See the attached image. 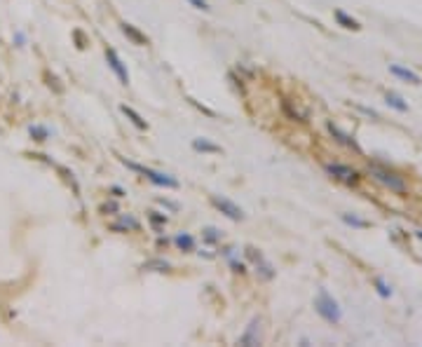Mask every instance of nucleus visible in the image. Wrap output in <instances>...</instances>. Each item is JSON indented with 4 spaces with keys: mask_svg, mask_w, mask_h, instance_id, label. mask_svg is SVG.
Here are the masks:
<instances>
[{
    "mask_svg": "<svg viewBox=\"0 0 422 347\" xmlns=\"http://www.w3.org/2000/svg\"><path fill=\"white\" fill-rule=\"evenodd\" d=\"M120 162L127 167V169H131V171H136V174H141L146 181H150L153 185H157V188H167V190H176L178 185V181L171 174H164V171H157V169H153V167H143V164H136V162H131V160H127V157H120Z\"/></svg>",
    "mask_w": 422,
    "mask_h": 347,
    "instance_id": "obj_1",
    "label": "nucleus"
},
{
    "mask_svg": "<svg viewBox=\"0 0 422 347\" xmlns=\"http://www.w3.org/2000/svg\"><path fill=\"white\" fill-rule=\"evenodd\" d=\"M368 174L378 181L380 185H385L387 190L392 192H399V195H406L408 185H406V178L401 174H396L394 169L389 167H382V164H368Z\"/></svg>",
    "mask_w": 422,
    "mask_h": 347,
    "instance_id": "obj_2",
    "label": "nucleus"
},
{
    "mask_svg": "<svg viewBox=\"0 0 422 347\" xmlns=\"http://www.w3.org/2000/svg\"><path fill=\"white\" fill-rule=\"evenodd\" d=\"M314 310H317V314H319V317L326 321V324H333V326H338V324L342 321L340 305H338V300H335L333 296L326 291V289H319L317 298H314Z\"/></svg>",
    "mask_w": 422,
    "mask_h": 347,
    "instance_id": "obj_3",
    "label": "nucleus"
},
{
    "mask_svg": "<svg viewBox=\"0 0 422 347\" xmlns=\"http://www.w3.org/2000/svg\"><path fill=\"white\" fill-rule=\"evenodd\" d=\"M324 169H326V174L331 178H335V181H340V183H345V185H357L361 178H364L359 169H354V167L342 164V162H328Z\"/></svg>",
    "mask_w": 422,
    "mask_h": 347,
    "instance_id": "obj_4",
    "label": "nucleus"
},
{
    "mask_svg": "<svg viewBox=\"0 0 422 347\" xmlns=\"http://www.w3.org/2000/svg\"><path fill=\"white\" fill-rule=\"evenodd\" d=\"M106 63H108V68L115 73V78L120 80V85H129V71H127V66H124V61L120 59V54H117L113 47H106Z\"/></svg>",
    "mask_w": 422,
    "mask_h": 347,
    "instance_id": "obj_5",
    "label": "nucleus"
},
{
    "mask_svg": "<svg viewBox=\"0 0 422 347\" xmlns=\"http://www.w3.org/2000/svg\"><path fill=\"white\" fill-rule=\"evenodd\" d=\"M211 204L216 206L225 218H230V221H244V211H242V206H237L232 199L221 197V195H211Z\"/></svg>",
    "mask_w": 422,
    "mask_h": 347,
    "instance_id": "obj_6",
    "label": "nucleus"
},
{
    "mask_svg": "<svg viewBox=\"0 0 422 347\" xmlns=\"http://www.w3.org/2000/svg\"><path fill=\"white\" fill-rule=\"evenodd\" d=\"M237 345H244V347L260 345V319H251V324L246 326V331L239 335Z\"/></svg>",
    "mask_w": 422,
    "mask_h": 347,
    "instance_id": "obj_7",
    "label": "nucleus"
},
{
    "mask_svg": "<svg viewBox=\"0 0 422 347\" xmlns=\"http://www.w3.org/2000/svg\"><path fill=\"white\" fill-rule=\"evenodd\" d=\"M326 129H328V134H331L335 141L340 143V146H345V148H352V150H357V153H359V143L354 141L352 134L342 131L340 127H338V124H333V122H326Z\"/></svg>",
    "mask_w": 422,
    "mask_h": 347,
    "instance_id": "obj_8",
    "label": "nucleus"
},
{
    "mask_svg": "<svg viewBox=\"0 0 422 347\" xmlns=\"http://www.w3.org/2000/svg\"><path fill=\"white\" fill-rule=\"evenodd\" d=\"M120 31H122V35L127 38V40H131L134 45H138V47H146L148 45V35L141 33L134 24H129V21H122L120 24Z\"/></svg>",
    "mask_w": 422,
    "mask_h": 347,
    "instance_id": "obj_9",
    "label": "nucleus"
},
{
    "mask_svg": "<svg viewBox=\"0 0 422 347\" xmlns=\"http://www.w3.org/2000/svg\"><path fill=\"white\" fill-rule=\"evenodd\" d=\"M108 230L110 232H136V230H141V223H138L134 216H120V221H115V223H110L108 225Z\"/></svg>",
    "mask_w": 422,
    "mask_h": 347,
    "instance_id": "obj_10",
    "label": "nucleus"
},
{
    "mask_svg": "<svg viewBox=\"0 0 422 347\" xmlns=\"http://www.w3.org/2000/svg\"><path fill=\"white\" fill-rule=\"evenodd\" d=\"M282 110H284V115L289 117V120H293V122H303L305 124L307 120H310V115H307V110H300L298 106H293L291 101H282Z\"/></svg>",
    "mask_w": 422,
    "mask_h": 347,
    "instance_id": "obj_11",
    "label": "nucleus"
},
{
    "mask_svg": "<svg viewBox=\"0 0 422 347\" xmlns=\"http://www.w3.org/2000/svg\"><path fill=\"white\" fill-rule=\"evenodd\" d=\"M253 267H256V274H258L260 279H265V282L274 279V274H277V270L272 267L270 260H265V256H260V258L253 260Z\"/></svg>",
    "mask_w": 422,
    "mask_h": 347,
    "instance_id": "obj_12",
    "label": "nucleus"
},
{
    "mask_svg": "<svg viewBox=\"0 0 422 347\" xmlns=\"http://www.w3.org/2000/svg\"><path fill=\"white\" fill-rule=\"evenodd\" d=\"M192 150H197V153H209V155H218V153H223V148L218 146V143L209 141V138H192Z\"/></svg>",
    "mask_w": 422,
    "mask_h": 347,
    "instance_id": "obj_13",
    "label": "nucleus"
},
{
    "mask_svg": "<svg viewBox=\"0 0 422 347\" xmlns=\"http://www.w3.org/2000/svg\"><path fill=\"white\" fill-rule=\"evenodd\" d=\"M174 244H176V249H178V251L190 253V251H195V246H197V242H195V237H192L190 232H178L176 237H174Z\"/></svg>",
    "mask_w": 422,
    "mask_h": 347,
    "instance_id": "obj_14",
    "label": "nucleus"
},
{
    "mask_svg": "<svg viewBox=\"0 0 422 347\" xmlns=\"http://www.w3.org/2000/svg\"><path fill=\"white\" fill-rule=\"evenodd\" d=\"M389 73L392 75H396V78H401V80H406V82H410V85H420V75L417 73H413L410 68H403V66H399V63H392L389 66Z\"/></svg>",
    "mask_w": 422,
    "mask_h": 347,
    "instance_id": "obj_15",
    "label": "nucleus"
},
{
    "mask_svg": "<svg viewBox=\"0 0 422 347\" xmlns=\"http://www.w3.org/2000/svg\"><path fill=\"white\" fill-rule=\"evenodd\" d=\"M335 21H338V26H342V28H347V31H359L361 28V24L354 17H349L345 10H335Z\"/></svg>",
    "mask_w": 422,
    "mask_h": 347,
    "instance_id": "obj_16",
    "label": "nucleus"
},
{
    "mask_svg": "<svg viewBox=\"0 0 422 347\" xmlns=\"http://www.w3.org/2000/svg\"><path fill=\"white\" fill-rule=\"evenodd\" d=\"M120 110H122L124 115L129 117V122L134 124V127H136V129H141V131H146L148 129V122H146V120H143L141 115H138L136 110L131 108V106H127V103H122V106H120Z\"/></svg>",
    "mask_w": 422,
    "mask_h": 347,
    "instance_id": "obj_17",
    "label": "nucleus"
},
{
    "mask_svg": "<svg viewBox=\"0 0 422 347\" xmlns=\"http://www.w3.org/2000/svg\"><path fill=\"white\" fill-rule=\"evenodd\" d=\"M143 270H148V272H169L171 270V263L164 258H150L143 263Z\"/></svg>",
    "mask_w": 422,
    "mask_h": 347,
    "instance_id": "obj_18",
    "label": "nucleus"
},
{
    "mask_svg": "<svg viewBox=\"0 0 422 347\" xmlns=\"http://www.w3.org/2000/svg\"><path fill=\"white\" fill-rule=\"evenodd\" d=\"M28 136L33 138L35 143H45L52 136V131H49V127H45V124H31V127H28Z\"/></svg>",
    "mask_w": 422,
    "mask_h": 347,
    "instance_id": "obj_19",
    "label": "nucleus"
},
{
    "mask_svg": "<svg viewBox=\"0 0 422 347\" xmlns=\"http://www.w3.org/2000/svg\"><path fill=\"white\" fill-rule=\"evenodd\" d=\"M340 221L349 228H359V230H368L371 228V221H364V218L354 216V214H340Z\"/></svg>",
    "mask_w": 422,
    "mask_h": 347,
    "instance_id": "obj_20",
    "label": "nucleus"
},
{
    "mask_svg": "<svg viewBox=\"0 0 422 347\" xmlns=\"http://www.w3.org/2000/svg\"><path fill=\"white\" fill-rule=\"evenodd\" d=\"M385 103H387L389 108L399 110V113H408V103L403 101L399 94H394V92H387V96H385Z\"/></svg>",
    "mask_w": 422,
    "mask_h": 347,
    "instance_id": "obj_21",
    "label": "nucleus"
},
{
    "mask_svg": "<svg viewBox=\"0 0 422 347\" xmlns=\"http://www.w3.org/2000/svg\"><path fill=\"white\" fill-rule=\"evenodd\" d=\"M373 286H375V291H378L380 298H389V296H392V286H389L382 277H373Z\"/></svg>",
    "mask_w": 422,
    "mask_h": 347,
    "instance_id": "obj_22",
    "label": "nucleus"
},
{
    "mask_svg": "<svg viewBox=\"0 0 422 347\" xmlns=\"http://www.w3.org/2000/svg\"><path fill=\"white\" fill-rule=\"evenodd\" d=\"M202 239H204L206 244H216V242H221V230L214 228V225H206L204 230H202Z\"/></svg>",
    "mask_w": 422,
    "mask_h": 347,
    "instance_id": "obj_23",
    "label": "nucleus"
},
{
    "mask_svg": "<svg viewBox=\"0 0 422 347\" xmlns=\"http://www.w3.org/2000/svg\"><path fill=\"white\" fill-rule=\"evenodd\" d=\"M148 221L155 225V228H164V225L169 223V218L164 216V214H160V211H148Z\"/></svg>",
    "mask_w": 422,
    "mask_h": 347,
    "instance_id": "obj_24",
    "label": "nucleus"
},
{
    "mask_svg": "<svg viewBox=\"0 0 422 347\" xmlns=\"http://www.w3.org/2000/svg\"><path fill=\"white\" fill-rule=\"evenodd\" d=\"M188 5H192L195 10H202V12H211V5L206 0H188Z\"/></svg>",
    "mask_w": 422,
    "mask_h": 347,
    "instance_id": "obj_25",
    "label": "nucleus"
},
{
    "mask_svg": "<svg viewBox=\"0 0 422 347\" xmlns=\"http://www.w3.org/2000/svg\"><path fill=\"white\" fill-rule=\"evenodd\" d=\"M230 267H232V272H237V274L246 272V265L242 263V260H237V258H230Z\"/></svg>",
    "mask_w": 422,
    "mask_h": 347,
    "instance_id": "obj_26",
    "label": "nucleus"
},
{
    "mask_svg": "<svg viewBox=\"0 0 422 347\" xmlns=\"http://www.w3.org/2000/svg\"><path fill=\"white\" fill-rule=\"evenodd\" d=\"M14 45H17V47H24V45H26V35L21 33V31L14 33Z\"/></svg>",
    "mask_w": 422,
    "mask_h": 347,
    "instance_id": "obj_27",
    "label": "nucleus"
},
{
    "mask_svg": "<svg viewBox=\"0 0 422 347\" xmlns=\"http://www.w3.org/2000/svg\"><path fill=\"white\" fill-rule=\"evenodd\" d=\"M160 204L167 206V209H171V211H176V209H178L176 202H171V199H164V197H160Z\"/></svg>",
    "mask_w": 422,
    "mask_h": 347,
    "instance_id": "obj_28",
    "label": "nucleus"
},
{
    "mask_svg": "<svg viewBox=\"0 0 422 347\" xmlns=\"http://www.w3.org/2000/svg\"><path fill=\"white\" fill-rule=\"evenodd\" d=\"M101 211H103V214H106V211H110V214H115V211H117V204H113V202H110V204H103V206H101Z\"/></svg>",
    "mask_w": 422,
    "mask_h": 347,
    "instance_id": "obj_29",
    "label": "nucleus"
},
{
    "mask_svg": "<svg viewBox=\"0 0 422 347\" xmlns=\"http://www.w3.org/2000/svg\"><path fill=\"white\" fill-rule=\"evenodd\" d=\"M110 192H113L115 197H124V190H122V188H117V185H113V188H110Z\"/></svg>",
    "mask_w": 422,
    "mask_h": 347,
    "instance_id": "obj_30",
    "label": "nucleus"
},
{
    "mask_svg": "<svg viewBox=\"0 0 422 347\" xmlns=\"http://www.w3.org/2000/svg\"><path fill=\"white\" fill-rule=\"evenodd\" d=\"M221 253H223V256H228V258H235V249H232V246H225Z\"/></svg>",
    "mask_w": 422,
    "mask_h": 347,
    "instance_id": "obj_31",
    "label": "nucleus"
},
{
    "mask_svg": "<svg viewBox=\"0 0 422 347\" xmlns=\"http://www.w3.org/2000/svg\"><path fill=\"white\" fill-rule=\"evenodd\" d=\"M167 242H169V239H167V237H157V244H160V246H162V244L167 246Z\"/></svg>",
    "mask_w": 422,
    "mask_h": 347,
    "instance_id": "obj_32",
    "label": "nucleus"
},
{
    "mask_svg": "<svg viewBox=\"0 0 422 347\" xmlns=\"http://www.w3.org/2000/svg\"><path fill=\"white\" fill-rule=\"evenodd\" d=\"M415 237H417V239H422V230H415Z\"/></svg>",
    "mask_w": 422,
    "mask_h": 347,
    "instance_id": "obj_33",
    "label": "nucleus"
}]
</instances>
